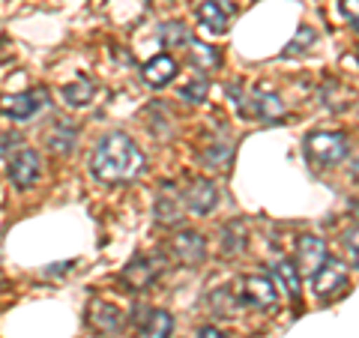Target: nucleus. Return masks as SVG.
Segmentation results:
<instances>
[{
  "mask_svg": "<svg viewBox=\"0 0 359 338\" xmlns=\"http://www.w3.org/2000/svg\"><path fill=\"white\" fill-rule=\"evenodd\" d=\"M60 96H63V102L69 108H87L90 102H93V96H96V84L90 81V78H78V81L66 84L60 90Z\"/></svg>",
  "mask_w": 359,
  "mask_h": 338,
  "instance_id": "nucleus-17",
  "label": "nucleus"
},
{
  "mask_svg": "<svg viewBox=\"0 0 359 338\" xmlns=\"http://www.w3.org/2000/svg\"><path fill=\"white\" fill-rule=\"evenodd\" d=\"M171 332H174V318L165 309H153L147 320L141 323L138 338H171Z\"/></svg>",
  "mask_w": 359,
  "mask_h": 338,
  "instance_id": "nucleus-16",
  "label": "nucleus"
},
{
  "mask_svg": "<svg viewBox=\"0 0 359 338\" xmlns=\"http://www.w3.org/2000/svg\"><path fill=\"white\" fill-rule=\"evenodd\" d=\"M273 276H276V285H282L290 299L299 302V288H302V273H299V266L294 261H287V257H282V261H276L273 264Z\"/></svg>",
  "mask_w": 359,
  "mask_h": 338,
  "instance_id": "nucleus-14",
  "label": "nucleus"
},
{
  "mask_svg": "<svg viewBox=\"0 0 359 338\" xmlns=\"http://www.w3.org/2000/svg\"><path fill=\"white\" fill-rule=\"evenodd\" d=\"M189 58H192V63L198 66V69H216V66L222 63L219 60V51L212 48V45L207 42H189Z\"/></svg>",
  "mask_w": 359,
  "mask_h": 338,
  "instance_id": "nucleus-20",
  "label": "nucleus"
},
{
  "mask_svg": "<svg viewBox=\"0 0 359 338\" xmlns=\"http://www.w3.org/2000/svg\"><path fill=\"white\" fill-rule=\"evenodd\" d=\"M195 338H228L222 330H216V326H201V330L195 332Z\"/></svg>",
  "mask_w": 359,
  "mask_h": 338,
  "instance_id": "nucleus-29",
  "label": "nucleus"
},
{
  "mask_svg": "<svg viewBox=\"0 0 359 338\" xmlns=\"http://www.w3.org/2000/svg\"><path fill=\"white\" fill-rule=\"evenodd\" d=\"M42 174V162L33 150H21L13 162H9V180L18 186V189H30L36 186V180Z\"/></svg>",
  "mask_w": 359,
  "mask_h": 338,
  "instance_id": "nucleus-10",
  "label": "nucleus"
},
{
  "mask_svg": "<svg viewBox=\"0 0 359 338\" xmlns=\"http://www.w3.org/2000/svg\"><path fill=\"white\" fill-rule=\"evenodd\" d=\"M87 320H90V326H93L96 332H102V335L117 332L120 323H123V320H120V311L111 306V302H102V299H96L93 306H90Z\"/></svg>",
  "mask_w": 359,
  "mask_h": 338,
  "instance_id": "nucleus-13",
  "label": "nucleus"
},
{
  "mask_svg": "<svg viewBox=\"0 0 359 338\" xmlns=\"http://www.w3.org/2000/svg\"><path fill=\"white\" fill-rule=\"evenodd\" d=\"M90 171H93L99 183H108V186L132 183L144 171V153L126 132H108L96 144L93 159H90Z\"/></svg>",
  "mask_w": 359,
  "mask_h": 338,
  "instance_id": "nucleus-1",
  "label": "nucleus"
},
{
  "mask_svg": "<svg viewBox=\"0 0 359 338\" xmlns=\"http://www.w3.org/2000/svg\"><path fill=\"white\" fill-rule=\"evenodd\" d=\"M243 294H245V302L257 311H276L278 309V288L273 278L266 276H245L243 278Z\"/></svg>",
  "mask_w": 359,
  "mask_h": 338,
  "instance_id": "nucleus-5",
  "label": "nucleus"
},
{
  "mask_svg": "<svg viewBox=\"0 0 359 338\" xmlns=\"http://www.w3.org/2000/svg\"><path fill=\"white\" fill-rule=\"evenodd\" d=\"M201 159H204V165H210L212 171H228V168H231V159H233V144H224V141L210 144Z\"/></svg>",
  "mask_w": 359,
  "mask_h": 338,
  "instance_id": "nucleus-19",
  "label": "nucleus"
},
{
  "mask_svg": "<svg viewBox=\"0 0 359 338\" xmlns=\"http://www.w3.org/2000/svg\"><path fill=\"white\" fill-rule=\"evenodd\" d=\"M171 255L174 261L186 266H198L207 257V240L198 231H180L171 240Z\"/></svg>",
  "mask_w": 359,
  "mask_h": 338,
  "instance_id": "nucleus-6",
  "label": "nucleus"
},
{
  "mask_svg": "<svg viewBox=\"0 0 359 338\" xmlns=\"http://www.w3.org/2000/svg\"><path fill=\"white\" fill-rule=\"evenodd\" d=\"M341 15L353 30H359V0H341Z\"/></svg>",
  "mask_w": 359,
  "mask_h": 338,
  "instance_id": "nucleus-27",
  "label": "nucleus"
},
{
  "mask_svg": "<svg viewBox=\"0 0 359 338\" xmlns=\"http://www.w3.org/2000/svg\"><path fill=\"white\" fill-rule=\"evenodd\" d=\"M210 306H212V311H216V314H237L240 311V299L233 297L231 288H219V290H212Z\"/></svg>",
  "mask_w": 359,
  "mask_h": 338,
  "instance_id": "nucleus-22",
  "label": "nucleus"
},
{
  "mask_svg": "<svg viewBox=\"0 0 359 338\" xmlns=\"http://www.w3.org/2000/svg\"><path fill=\"white\" fill-rule=\"evenodd\" d=\"M231 13L233 9L224 6L222 0H204V4L198 6V21H201V27H207L210 33H224L228 30Z\"/></svg>",
  "mask_w": 359,
  "mask_h": 338,
  "instance_id": "nucleus-12",
  "label": "nucleus"
},
{
  "mask_svg": "<svg viewBox=\"0 0 359 338\" xmlns=\"http://www.w3.org/2000/svg\"><path fill=\"white\" fill-rule=\"evenodd\" d=\"M159 42L165 48H186V45L192 42V33H189L183 21H165L159 27Z\"/></svg>",
  "mask_w": 359,
  "mask_h": 338,
  "instance_id": "nucleus-18",
  "label": "nucleus"
},
{
  "mask_svg": "<svg viewBox=\"0 0 359 338\" xmlns=\"http://www.w3.org/2000/svg\"><path fill=\"white\" fill-rule=\"evenodd\" d=\"M243 245H245V224L231 222L228 228L222 231V249L228 255H237V252H243Z\"/></svg>",
  "mask_w": 359,
  "mask_h": 338,
  "instance_id": "nucleus-21",
  "label": "nucleus"
},
{
  "mask_svg": "<svg viewBox=\"0 0 359 338\" xmlns=\"http://www.w3.org/2000/svg\"><path fill=\"white\" fill-rule=\"evenodd\" d=\"M51 150L54 153H69L72 150V138H69V135H51Z\"/></svg>",
  "mask_w": 359,
  "mask_h": 338,
  "instance_id": "nucleus-28",
  "label": "nucleus"
},
{
  "mask_svg": "<svg viewBox=\"0 0 359 338\" xmlns=\"http://www.w3.org/2000/svg\"><path fill=\"white\" fill-rule=\"evenodd\" d=\"M180 219V201L174 195H162L159 201H156V222L162 224H177Z\"/></svg>",
  "mask_w": 359,
  "mask_h": 338,
  "instance_id": "nucleus-23",
  "label": "nucleus"
},
{
  "mask_svg": "<svg viewBox=\"0 0 359 338\" xmlns=\"http://www.w3.org/2000/svg\"><path fill=\"white\" fill-rule=\"evenodd\" d=\"M162 269H165V257L162 255H141V257H135L126 269H123V281H126L132 290H144L162 276Z\"/></svg>",
  "mask_w": 359,
  "mask_h": 338,
  "instance_id": "nucleus-4",
  "label": "nucleus"
},
{
  "mask_svg": "<svg viewBox=\"0 0 359 338\" xmlns=\"http://www.w3.org/2000/svg\"><path fill=\"white\" fill-rule=\"evenodd\" d=\"M249 99H252V111L261 120H266V123H273V120H278L285 114V105H282V99H278V93H269V90H255Z\"/></svg>",
  "mask_w": 359,
  "mask_h": 338,
  "instance_id": "nucleus-15",
  "label": "nucleus"
},
{
  "mask_svg": "<svg viewBox=\"0 0 359 338\" xmlns=\"http://www.w3.org/2000/svg\"><path fill=\"white\" fill-rule=\"evenodd\" d=\"M344 249H347V255H351L353 266L359 269V228H353V231L344 234Z\"/></svg>",
  "mask_w": 359,
  "mask_h": 338,
  "instance_id": "nucleus-26",
  "label": "nucleus"
},
{
  "mask_svg": "<svg viewBox=\"0 0 359 338\" xmlns=\"http://www.w3.org/2000/svg\"><path fill=\"white\" fill-rule=\"evenodd\" d=\"M219 204V191H216V183L212 180H204L198 177L189 183L186 189V207L195 212V216H207V212H212Z\"/></svg>",
  "mask_w": 359,
  "mask_h": 338,
  "instance_id": "nucleus-7",
  "label": "nucleus"
},
{
  "mask_svg": "<svg viewBox=\"0 0 359 338\" xmlns=\"http://www.w3.org/2000/svg\"><path fill=\"white\" fill-rule=\"evenodd\" d=\"M311 288H314V294H318L320 299L339 297L341 290L347 288V266L341 261H335V257H327V261L311 273Z\"/></svg>",
  "mask_w": 359,
  "mask_h": 338,
  "instance_id": "nucleus-3",
  "label": "nucleus"
},
{
  "mask_svg": "<svg viewBox=\"0 0 359 338\" xmlns=\"http://www.w3.org/2000/svg\"><path fill=\"white\" fill-rule=\"evenodd\" d=\"M141 78L147 81L150 87H165V84H171L174 78H177V63L174 58H168V54H159V58H153L144 63V69H141Z\"/></svg>",
  "mask_w": 359,
  "mask_h": 338,
  "instance_id": "nucleus-11",
  "label": "nucleus"
},
{
  "mask_svg": "<svg viewBox=\"0 0 359 338\" xmlns=\"http://www.w3.org/2000/svg\"><path fill=\"white\" fill-rule=\"evenodd\" d=\"M351 144L344 132H311L306 138V156L314 165H339L347 159Z\"/></svg>",
  "mask_w": 359,
  "mask_h": 338,
  "instance_id": "nucleus-2",
  "label": "nucleus"
},
{
  "mask_svg": "<svg viewBox=\"0 0 359 338\" xmlns=\"http://www.w3.org/2000/svg\"><path fill=\"white\" fill-rule=\"evenodd\" d=\"M330 257V249H327V243L320 240V236H299V243H297V266H299V273H306L311 276L314 269H318L323 261Z\"/></svg>",
  "mask_w": 359,
  "mask_h": 338,
  "instance_id": "nucleus-8",
  "label": "nucleus"
},
{
  "mask_svg": "<svg viewBox=\"0 0 359 338\" xmlns=\"http://www.w3.org/2000/svg\"><path fill=\"white\" fill-rule=\"evenodd\" d=\"M42 105H45V93H42V90H39V93H15V96H4V99H0V111H4L9 120H18V123L30 120Z\"/></svg>",
  "mask_w": 359,
  "mask_h": 338,
  "instance_id": "nucleus-9",
  "label": "nucleus"
},
{
  "mask_svg": "<svg viewBox=\"0 0 359 338\" xmlns=\"http://www.w3.org/2000/svg\"><path fill=\"white\" fill-rule=\"evenodd\" d=\"M207 93H210V81H207L204 75H198L192 84H186V87H183V93H180V96H183L186 102H204Z\"/></svg>",
  "mask_w": 359,
  "mask_h": 338,
  "instance_id": "nucleus-24",
  "label": "nucleus"
},
{
  "mask_svg": "<svg viewBox=\"0 0 359 338\" xmlns=\"http://www.w3.org/2000/svg\"><path fill=\"white\" fill-rule=\"evenodd\" d=\"M311 42H314V30H311V27H302V30L297 33V39L285 48V58H294V54L306 51V45H311Z\"/></svg>",
  "mask_w": 359,
  "mask_h": 338,
  "instance_id": "nucleus-25",
  "label": "nucleus"
},
{
  "mask_svg": "<svg viewBox=\"0 0 359 338\" xmlns=\"http://www.w3.org/2000/svg\"><path fill=\"white\" fill-rule=\"evenodd\" d=\"M353 210H356V212H359V201H353Z\"/></svg>",
  "mask_w": 359,
  "mask_h": 338,
  "instance_id": "nucleus-30",
  "label": "nucleus"
}]
</instances>
